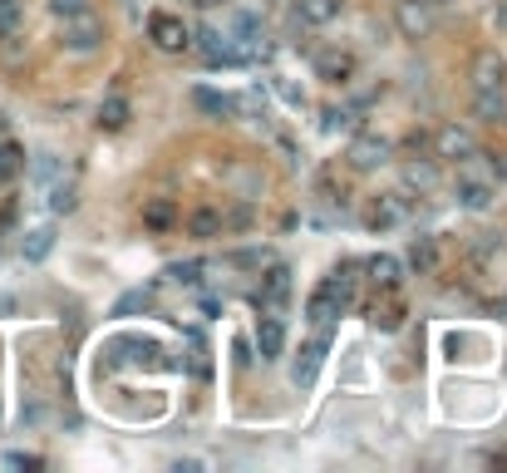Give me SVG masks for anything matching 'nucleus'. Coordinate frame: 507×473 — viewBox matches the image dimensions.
I'll use <instances>...</instances> for the list:
<instances>
[{
	"instance_id": "obj_25",
	"label": "nucleus",
	"mask_w": 507,
	"mask_h": 473,
	"mask_svg": "<svg viewBox=\"0 0 507 473\" xmlns=\"http://www.w3.org/2000/svg\"><path fill=\"white\" fill-rule=\"evenodd\" d=\"M473 109H478V119H502V89H478Z\"/></svg>"
},
{
	"instance_id": "obj_23",
	"label": "nucleus",
	"mask_w": 507,
	"mask_h": 473,
	"mask_svg": "<svg viewBox=\"0 0 507 473\" xmlns=\"http://www.w3.org/2000/svg\"><path fill=\"white\" fill-rule=\"evenodd\" d=\"M123 123H129V99H119V94H113V99H104V109H99V129H123Z\"/></svg>"
},
{
	"instance_id": "obj_16",
	"label": "nucleus",
	"mask_w": 507,
	"mask_h": 473,
	"mask_svg": "<svg viewBox=\"0 0 507 473\" xmlns=\"http://www.w3.org/2000/svg\"><path fill=\"white\" fill-rule=\"evenodd\" d=\"M399 223H404V203H399V197H379V203L369 207V227H375V232L399 227Z\"/></svg>"
},
{
	"instance_id": "obj_5",
	"label": "nucleus",
	"mask_w": 507,
	"mask_h": 473,
	"mask_svg": "<svg viewBox=\"0 0 507 473\" xmlns=\"http://www.w3.org/2000/svg\"><path fill=\"white\" fill-rule=\"evenodd\" d=\"M286 296H291V271L276 261V267H271L267 277H261L257 306H261V311H281V306H286Z\"/></svg>"
},
{
	"instance_id": "obj_3",
	"label": "nucleus",
	"mask_w": 507,
	"mask_h": 473,
	"mask_svg": "<svg viewBox=\"0 0 507 473\" xmlns=\"http://www.w3.org/2000/svg\"><path fill=\"white\" fill-rule=\"evenodd\" d=\"M197 45H203V59L207 65H241L247 59V50L231 45V35H222V30H197Z\"/></svg>"
},
{
	"instance_id": "obj_9",
	"label": "nucleus",
	"mask_w": 507,
	"mask_h": 473,
	"mask_svg": "<svg viewBox=\"0 0 507 473\" xmlns=\"http://www.w3.org/2000/svg\"><path fill=\"white\" fill-rule=\"evenodd\" d=\"M193 104H197L203 114H213V119H231V114L241 109L231 94H217V89H207V84H197V89H193Z\"/></svg>"
},
{
	"instance_id": "obj_1",
	"label": "nucleus",
	"mask_w": 507,
	"mask_h": 473,
	"mask_svg": "<svg viewBox=\"0 0 507 473\" xmlns=\"http://www.w3.org/2000/svg\"><path fill=\"white\" fill-rule=\"evenodd\" d=\"M59 45L69 50V55H94V50L104 45V20L94 15V10H79V15H69V20H59Z\"/></svg>"
},
{
	"instance_id": "obj_2",
	"label": "nucleus",
	"mask_w": 507,
	"mask_h": 473,
	"mask_svg": "<svg viewBox=\"0 0 507 473\" xmlns=\"http://www.w3.org/2000/svg\"><path fill=\"white\" fill-rule=\"evenodd\" d=\"M148 40H153L158 50H167V55H177V50L193 45L187 25H183L177 15H167V10H153V15H148Z\"/></svg>"
},
{
	"instance_id": "obj_15",
	"label": "nucleus",
	"mask_w": 507,
	"mask_h": 473,
	"mask_svg": "<svg viewBox=\"0 0 507 473\" xmlns=\"http://www.w3.org/2000/svg\"><path fill=\"white\" fill-rule=\"evenodd\" d=\"M409 267H414L419 277L439 271V241L434 237H414V241H409Z\"/></svg>"
},
{
	"instance_id": "obj_14",
	"label": "nucleus",
	"mask_w": 507,
	"mask_h": 473,
	"mask_svg": "<svg viewBox=\"0 0 507 473\" xmlns=\"http://www.w3.org/2000/svg\"><path fill=\"white\" fill-rule=\"evenodd\" d=\"M295 15L305 25H330V20H340V0H295Z\"/></svg>"
},
{
	"instance_id": "obj_24",
	"label": "nucleus",
	"mask_w": 507,
	"mask_h": 473,
	"mask_svg": "<svg viewBox=\"0 0 507 473\" xmlns=\"http://www.w3.org/2000/svg\"><path fill=\"white\" fill-rule=\"evenodd\" d=\"M315 69H321V79H330V84H345V75L355 69V59H350V55H325Z\"/></svg>"
},
{
	"instance_id": "obj_19",
	"label": "nucleus",
	"mask_w": 507,
	"mask_h": 473,
	"mask_svg": "<svg viewBox=\"0 0 507 473\" xmlns=\"http://www.w3.org/2000/svg\"><path fill=\"white\" fill-rule=\"evenodd\" d=\"M20 168H25V149H20V143H10V139H0V187L15 183Z\"/></svg>"
},
{
	"instance_id": "obj_30",
	"label": "nucleus",
	"mask_w": 507,
	"mask_h": 473,
	"mask_svg": "<svg viewBox=\"0 0 507 473\" xmlns=\"http://www.w3.org/2000/svg\"><path fill=\"white\" fill-rule=\"evenodd\" d=\"M139 306H148V291H129V296L113 306V315H129V311H139Z\"/></svg>"
},
{
	"instance_id": "obj_6",
	"label": "nucleus",
	"mask_w": 507,
	"mask_h": 473,
	"mask_svg": "<svg viewBox=\"0 0 507 473\" xmlns=\"http://www.w3.org/2000/svg\"><path fill=\"white\" fill-rule=\"evenodd\" d=\"M335 315H340V296H335L330 277H325L321 287L311 291V301H305V321H311V325H321V331H325V325H330Z\"/></svg>"
},
{
	"instance_id": "obj_12",
	"label": "nucleus",
	"mask_w": 507,
	"mask_h": 473,
	"mask_svg": "<svg viewBox=\"0 0 507 473\" xmlns=\"http://www.w3.org/2000/svg\"><path fill=\"white\" fill-rule=\"evenodd\" d=\"M365 271H369V281H375L379 291H394V287H399V257H389V251L369 257V261H365Z\"/></svg>"
},
{
	"instance_id": "obj_17",
	"label": "nucleus",
	"mask_w": 507,
	"mask_h": 473,
	"mask_svg": "<svg viewBox=\"0 0 507 473\" xmlns=\"http://www.w3.org/2000/svg\"><path fill=\"white\" fill-rule=\"evenodd\" d=\"M20 251H25V261H45L50 257V251H55V227H30V232H25V247H20Z\"/></svg>"
},
{
	"instance_id": "obj_8",
	"label": "nucleus",
	"mask_w": 507,
	"mask_h": 473,
	"mask_svg": "<svg viewBox=\"0 0 507 473\" xmlns=\"http://www.w3.org/2000/svg\"><path fill=\"white\" fill-rule=\"evenodd\" d=\"M257 350H261V360H281V350H286V325H281V315H261L257 321Z\"/></svg>"
},
{
	"instance_id": "obj_28",
	"label": "nucleus",
	"mask_w": 507,
	"mask_h": 473,
	"mask_svg": "<svg viewBox=\"0 0 507 473\" xmlns=\"http://www.w3.org/2000/svg\"><path fill=\"white\" fill-rule=\"evenodd\" d=\"M50 10H55V20H69L79 10H94V0H50Z\"/></svg>"
},
{
	"instance_id": "obj_29",
	"label": "nucleus",
	"mask_w": 507,
	"mask_h": 473,
	"mask_svg": "<svg viewBox=\"0 0 507 473\" xmlns=\"http://www.w3.org/2000/svg\"><path fill=\"white\" fill-rule=\"evenodd\" d=\"M187 365H193L197 380H207V375H213V365H207V345L197 341V335H193V360H187Z\"/></svg>"
},
{
	"instance_id": "obj_11",
	"label": "nucleus",
	"mask_w": 507,
	"mask_h": 473,
	"mask_svg": "<svg viewBox=\"0 0 507 473\" xmlns=\"http://www.w3.org/2000/svg\"><path fill=\"white\" fill-rule=\"evenodd\" d=\"M143 227H153V232H167V227H177L173 197H148V203H143Z\"/></svg>"
},
{
	"instance_id": "obj_32",
	"label": "nucleus",
	"mask_w": 507,
	"mask_h": 473,
	"mask_svg": "<svg viewBox=\"0 0 507 473\" xmlns=\"http://www.w3.org/2000/svg\"><path fill=\"white\" fill-rule=\"evenodd\" d=\"M35 173H40V183H50V177L59 173V163H55V158H40V163H35Z\"/></svg>"
},
{
	"instance_id": "obj_31",
	"label": "nucleus",
	"mask_w": 507,
	"mask_h": 473,
	"mask_svg": "<svg viewBox=\"0 0 507 473\" xmlns=\"http://www.w3.org/2000/svg\"><path fill=\"white\" fill-rule=\"evenodd\" d=\"M197 271H203V261H187V267H173L167 277H173V281H187V287H193V281H197Z\"/></svg>"
},
{
	"instance_id": "obj_7",
	"label": "nucleus",
	"mask_w": 507,
	"mask_h": 473,
	"mask_svg": "<svg viewBox=\"0 0 507 473\" xmlns=\"http://www.w3.org/2000/svg\"><path fill=\"white\" fill-rule=\"evenodd\" d=\"M394 20H399V30H404L409 40H419V35H429V25H434V10H429V0H399Z\"/></svg>"
},
{
	"instance_id": "obj_27",
	"label": "nucleus",
	"mask_w": 507,
	"mask_h": 473,
	"mask_svg": "<svg viewBox=\"0 0 507 473\" xmlns=\"http://www.w3.org/2000/svg\"><path fill=\"white\" fill-rule=\"evenodd\" d=\"M369 321H375L379 331H399V321H404V311H399V306H375V315H369Z\"/></svg>"
},
{
	"instance_id": "obj_21",
	"label": "nucleus",
	"mask_w": 507,
	"mask_h": 473,
	"mask_svg": "<svg viewBox=\"0 0 507 473\" xmlns=\"http://www.w3.org/2000/svg\"><path fill=\"white\" fill-rule=\"evenodd\" d=\"M25 25V0H0V40H15Z\"/></svg>"
},
{
	"instance_id": "obj_34",
	"label": "nucleus",
	"mask_w": 507,
	"mask_h": 473,
	"mask_svg": "<svg viewBox=\"0 0 507 473\" xmlns=\"http://www.w3.org/2000/svg\"><path fill=\"white\" fill-rule=\"evenodd\" d=\"M429 5H443V0H429Z\"/></svg>"
},
{
	"instance_id": "obj_18",
	"label": "nucleus",
	"mask_w": 507,
	"mask_h": 473,
	"mask_svg": "<svg viewBox=\"0 0 507 473\" xmlns=\"http://www.w3.org/2000/svg\"><path fill=\"white\" fill-rule=\"evenodd\" d=\"M502 75L507 69H502V59L493 55V50L478 55V65H473V84H478V89H502Z\"/></svg>"
},
{
	"instance_id": "obj_13",
	"label": "nucleus",
	"mask_w": 507,
	"mask_h": 473,
	"mask_svg": "<svg viewBox=\"0 0 507 473\" xmlns=\"http://www.w3.org/2000/svg\"><path fill=\"white\" fill-rule=\"evenodd\" d=\"M385 158H389V143H385V139H375V133L355 139V149H350V163H355V168H379Z\"/></svg>"
},
{
	"instance_id": "obj_10",
	"label": "nucleus",
	"mask_w": 507,
	"mask_h": 473,
	"mask_svg": "<svg viewBox=\"0 0 507 473\" xmlns=\"http://www.w3.org/2000/svg\"><path fill=\"white\" fill-rule=\"evenodd\" d=\"M187 232H193L197 241H213V237L227 232V217H222L217 207H197V213L187 217Z\"/></svg>"
},
{
	"instance_id": "obj_33",
	"label": "nucleus",
	"mask_w": 507,
	"mask_h": 473,
	"mask_svg": "<svg viewBox=\"0 0 507 473\" xmlns=\"http://www.w3.org/2000/svg\"><path fill=\"white\" fill-rule=\"evenodd\" d=\"M10 311H15V301H10V296H0V315H10Z\"/></svg>"
},
{
	"instance_id": "obj_20",
	"label": "nucleus",
	"mask_w": 507,
	"mask_h": 473,
	"mask_svg": "<svg viewBox=\"0 0 507 473\" xmlns=\"http://www.w3.org/2000/svg\"><path fill=\"white\" fill-rule=\"evenodd\" d=\"M439 153H443V158H468V153H473V139L458 129V123H448V129L439 133Z\"/></svg>"
},
{
	"instance_id": "obj_35",
	"label": "nucleus",
	"mask_w": 507,
	"mask_h": 473,
	"mask_svg": "<svg viewBox=\"0 0 507 473\" xmlns=\"http://www.w3.org/2000/svg\"><path fill=\"white\" fill-rule=\"evenodd\" d=\"M203 5H217V0H203Z\"/></svg>"
},
{
	"instance_id": "obj_4",
	"label": "nucleus",
	"mask_w": 507,
	"mask_h": 473,
	"mask_svg": "<svg viewBox=\"0 0 507 473\" xmlns=\"http://www.w3.org/2000/svg\"><path fill=\"white\" fill-rule=\"evenodd\" d=\"M321 360H325V341H305L291 360V385L295 390H311L315 375H321Z\"/></svg>"
},
{
	"instance_id": "obj_26",
	"label": "nucleus",
	"mask_w": 507,
	"mask_h": 473,
	"mask_svg": "<svg viewBox=\"0 0 507 473\" xmlns=\"http://www.w3.org/2000/svg\"><path fill=\"white\" fill-rule=\"evenodd\" d=\"M74 203H79V187H74V183H55V187H50V207H55V213H74Z\"/></svg>"
},
{
	"instance_id": "obj_22",
	"label": "nucleus",
	"mask_w": 507,
	"mask_h": 473,
	"mask_svg": "<svg viewBox=\"0 0 507 473\" xmlns=\"http://www.w3.org/2000/svg\"><path fill=\"white\" fill-rule=\"evenodd\" d=\"M488 203H493V187H488V183H458V207H468V213H483Z\"/></svg>"
}]
</instances>
